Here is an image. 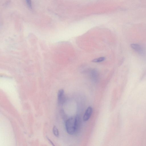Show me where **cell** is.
Segmentation results:
<instances>
[{
  "label": "cell",
  "mask_w": 146,
  "mask_h": 146,
  "mask_svg": "<svg viewBox=\"0 0 146 146\" xmlns=\"http://www.w3.org/2000/svg\"><path fill=\"white\" fill-rule=\"evenodd\" d=\"M65 127L67 133L70 135L75 133V117H72L67 119L65 122Z\"/></svg>",
  "instance_id": "1"
},
{
  "label": "cell",
  "mask_w": 146,
  "mask_h": 146,
  "mask_svg": "<svg viewBox=\"0 0 146 146\" xmlns=\"http://www.w3.org/2000/svg\"><path fill=\"white\" fill-rule=\"evenodd\" d=\"M58 101L59 104H62L65 102V97L64 90L61 89L58 91L57 94Z\"/></svg>",
  "instance_id": "2"
},
{
  "label": "cell",
  "mask_w": 146,
  "mask_h": 146,
  "mask_svg": "<svg viewBox=\"0 0 146 146\" xmlns=\"http://www.w3.org/2000/svg\"><path fill=\"white\" fill-rule=\"evenodd\" d=\"M130 46L132 49L139 54H144L143 48L141 45L137 44H132Z\"/></svg>",
  "instance_id": "3"
},
{
  "label": "cell",
  "mask_w": 146,
  "mask_h": 146,
  "mask_svg": "<svg viewBox=\"0 0 146 146\" xmlns=\"http://www.w3.org/2000/svg\"><path fill=\"white\" fill-rule=\"evenodd\" d=\"M92 112V107L89 106L87 109L83 117V120L84 121L88 120L90 118Z\"/></svg>",
  "instance_id": "4"
},
{
  "label": "cell",
  "mask_w": 146,
  "mask_h": 146,
  "mask_svg": "<svg viewBox=\"0 0 146 146\" xmlns=\"http://www.w3.org/2000/svg\"><path fill=\"white\" fill-rule=\"evenodd\" d=\"M81 119L80 117L77 115L75 117V133L78 132L80 127Z\"/></svg>",
  "instance_id": "5"
},
{
  "label": "cell",
  "mask_w": 146,
  "mask_h": 146,
  "mask_svg": "<svg viewBox=\"0 0 146 146\" xmlns=\"http://www.w3.org/2000/svg\"><path fill=\"white\" fill-rule=\"evenodd\" d=\"M105 60V58L104 57H101L93 60H92V62H102Z\"/></svg>",
  "instance_id": "6"
},
{
  "label": "cell",
  "mask_w": 146,
  "mask_h": 146,
  "mask_svg": "<svg viewBox=\"0 0 146 146\" xmlns=\"http://www.w3.org/2000/svg\"><path fill=\"white\" fill-rule=\"evenodd\" d=\"M53 132L54 135L56 137H58L59 135V131L56 126H54L53 128Z\"/></svg>",
  "instance_id": "7"
},
{
  "label": "cell",
  "mask_w": 146,
  "mask_h": 146,
  "mask_svg": "<svg viewBox=\"0 0 146 146\" xmlns=\"http://www.w3.org/2000/svg\"><path fill=\"white\" fill-rule=\"evenodd\" d=\"M27 3L28 7L30 8L32 7L31 3V0H26Z\"/></svg>",
  "instance_id": "8"
},
{
  "label": "cell",
  "mask_w": 146,
  "mask_h": 146,
  "mask_svg": "<svg viewBox=\"0 0 146 146\" xmlns=\"http://www.w3.org/2000/svg\"><path fill=\"white\" fill-rule=\"evenodd\" d=\"M47 139H48V140L50 141V143L52 144V145H54L53 142L51 141V140L50 139H49L48 137L47 138Z\"/></svg>",
  "instance_id": "9"
}]
</instances>
